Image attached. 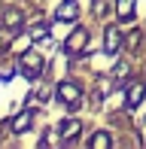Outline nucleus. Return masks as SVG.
<instances>
[{"label":"nucleus","instance_id":"1","mask_svg":"<svg viewBox=\"0 0 146 149\" xmlns=\"http://www.w3.org/2000/svg\"><path fill=\"white\" fill-rule=\"evenodd\" d=\"M58 97H61L64 104H76V100H79V85L61 82V85H58Z\"/></svg>","mask_w":146,"mask_h":149},{"label":"nucleus","instance_id":"2","mask_svg":"<svg viewBox=\"0 0 146 149\" xmlns=\"http://www.w3.org/2000/svg\"><path fill=\"white\" fill-rule=\"evenodd\" d=\"M76 15H79L76 0H67V3H61V9H58V18H61V22H73Z\"/></svg>","mask_w":146,"mask_h":149},{"label":"nucleus","instance_id":"3","mask_svg":"<svg viewBox=\"0 0 146 149\" xmlns=\"http://www.w3.org/2000/svg\"><path fill=\"white\" fill-rule=\"evenodd\" d=\"M143 94H146V88H143L140 82H131V91H128V110H134V107L140 104Z\"/></svg>","mask_w":146,"mask_h":149},{"label":"nucleus","instance_id":"4","mask_svg":"<svg viewBox=\"0 0 146 149\" xmlns=\"http://www.w3.org/2000/svg\"><path fill=\"white\" fill-rule=\"evenodd\" d=\"M119 46H122V33H119V28H107V43H104V49L116 52Z\"/></svg>","mask_w":146,"mask_h":149},{"label":"nucleus","instance_id":"5","mask_svg":"<svg viewBox=\"0 0 146 149\" xmlns=\"http://www.w3.org/2000/svg\"><path fill=\"white\" fill-rule=\"evenodd\" d=\"M28 125H31V110H28V113H22L18 119H12V131H15V134L28 131Z\"/></svg>","mask_w":146,"mask_h":149},{"label":"nucleus","instance_id":"6","mask_svg":"<svg viewBox=\"0 0 146 149\" xmlns=\"http://www.w3.org/2000/svg\"><path fill=\"white\" fill-rule=\"evenodd\" d=\"M24 73H28V76H37V73H40V58L37 55H28V58H24Z\"/></svg>","mask_w":146,"mask_h":149},{"label":"nucleus","instance_id":"7","mask_svg":"<svg viewBox=\"0 0 146 149\" xmlns=\"http://www.w3.org/2000/svg\"><path fill=\"white\" fill-rule=\"evenodd\" d=\"M116 12L122 18H128L131 12H134V0H119V3H116Z\"/></svg>","mask_w":146,"mask_h":149},{"label":"nucleus","instance_id":"8","mask_svg":"<svg viewBox=\"0 0 146 149\" xmlns=\"http://www.w3.org/2000/svg\"><path fill=\"white\" fill-rule=\"evenodd\" d=\"M79 128H82L79 122H64V125H61V134L70 140V137H76V134H79Z\"/></svg>","mask_w":146,"mask_h":149},{"label":"nucleus","instance_id":"9","mask_svg":"<svg viewBox=\"0 0 146 149\" xmlns=\"http://www.w3.org/2000/svg\"><path fill=\"white\" fill-rule=\"evenodd\" d=\"M82 46H85V31H76V33H73V40L67 43V49L76 52V49H82Z\"/></svg>","mask_w":146,"mask_h":149},{"label":"nucleus","instance_id":"10","mask_svg":"<svg viewBox=\"0 0 146 149\" xmlns=\"http://www.w3.org/2000/svg\"><path fill=\"white\" fill-rule=\"evenodd\" d=\"M3 22L9 24V28H18V24H22V15H18L15 9H9V12H6V15H3Z\"/></svg>","mask_w":146,"mask_h":149},{"label":"nucleus","instance_id":"11","mask_svg":"<svg viewBox=\"0 0 146 149\" xmlns=\"http://www.w3.org/2000/svg\"><path fill=\"white\" fill-rule=\"evenodd\" d=\"M91 146H97V149H107V146H110V137H107V134H97V137L91 140Z\"/></svg>","mask_w":146,"mask_h":149}]
</instances>
